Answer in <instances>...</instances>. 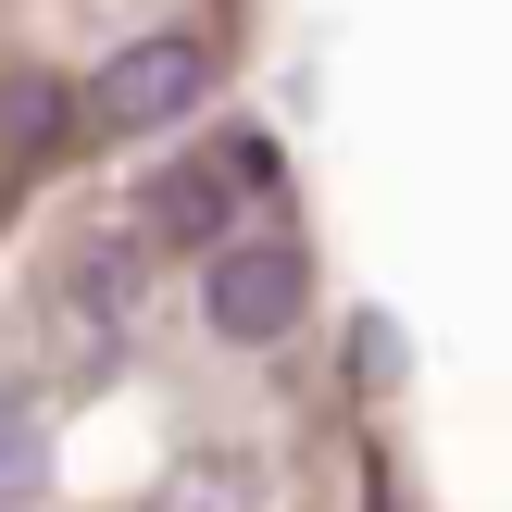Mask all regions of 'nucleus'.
Instances as JSON below:
<instances>
[{
    "label": "nucleus",
    "mask_w": 512,
    "mask_h": 512,
    "mask_svg": "<svg viewBox=\"0 0 512 512\" xmlns=\"http://www.w3.org/2000/svg\"><path fill=\"white\" fill-rule=\"evenodd\" d=\"M300 313H313V263H300L288 238H225V250H200V325H213V338L275 350Z\"/></svg>",
    "instance_id": "f257e3e1"
},
{
    "label": "nucleus",
    "mask_w": 512,
    "mask_h": 512,
    "mask_svg": "<svg viewBox=\"0 0 512 512\" xmlns=\"http://www.w3.org/2000/svg\"><path fill=\"white\" fill-rule=\"evenodd\" d=\"M200 88H213V50H200V38H138V50H113V63H100L88 113L113 125V138H150V125H175Z\"/></svg>",
    "instance_id": "f03ea898"
},
{
    "label": "nucleus",
    "mask_w": 512,
    "mask_h": 512,
    "mask_svg": "<svg viewBox=\"0 0 512 512\" xmlns=\"http://www.w3.org/2000/svg\"><path fill=\"white\" fill-rule=\"evenodd\" d=\"M225 213H238V188H225L213 163H175L163 200H150V225H163V238H188V250H225Z\"/></svg>",
    "instance_id": "7ed1b4c3"
},
{
    "label": "nucleus",
    "mask_w": 512,
    "mask_h": 512,
    "mask_svg": "<svg viewBox=\"0 0 512 512\" xmlns=\"http://www.w3.org/2000/svg\"><path fill=\"white\" fill-rule=\"evenodd\" d=\"M63 138V88L50 75H0V150H50Z\"/></svg>",
    "instance_id": "20e7f679"
},
{
    "label": "nucleus",
    "mask_w": 512,
    "mask_h": 512,
    "mask_svg": "<svg viewBox=\"0 0 512 512\" xmlns=\"http://www.w3.org/2000/svg\"><path fill=\"white\" fill-rule=\"evenodd\" d=\"M13 475H25V438H13V425H0V488H13Z\"/></svg>",
    "instance_id": "39448f33"
}]
</instances>
